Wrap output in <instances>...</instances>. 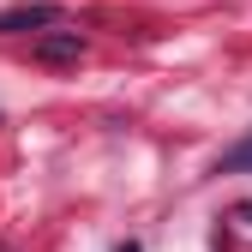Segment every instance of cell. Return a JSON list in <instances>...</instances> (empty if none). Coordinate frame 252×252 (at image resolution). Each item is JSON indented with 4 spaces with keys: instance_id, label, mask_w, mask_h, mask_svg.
I'll use <instances>...</instances> for the list:
<instances>
[{
    "instance_id": "3",
    "label": "cell",
    "mask_w": 252,
    "mask_h": 252,
    "mask_svg": "<svg viewBox=\"0 0 252 252\" xmlns=\"http://www.w3.org/2000/svg\"><path fill=\"white\" fill-rule=\"evenodd\" d=\"M216 174H252V138H240L234 150H222V162H216Z\"/></svg>"
},
{
    "instance_id": "5",
    "label": "cell",
    "mask_w": 252,
    "mask_h": 252,
    "mask_svg": "<svg viewBox=\"0 0 252 252\" xmlns=\"http://www.w3.org/2000/svg\"><path fill=\"white\" fill-rule=\"evenodd\" d=\"M120 252H144V246H138V240H126V246H120Z\"/></svg>"
},
{
    "instance_id": "1",
    "label": "cell",
    "mask_w": 252,
    "mask_h": 252,
    "mask_svg": "<svg viewBox=\"0 0 252 252\" xmlns=\"http://www.w3.org/2000/svg\"><path fill=\"white\" fill-rule=\"evenodd\" d=\"M66 24V12L48 6V0H30V6H6L0 12V36H24V30H54Z\"/></svg>"
},
{
    "instance_id": "2",
    "label": "cell",
    "mask_w": 252,
    "mask_h": 252,
    "mask_svg": "<svg viewBox=\"0 0 252 252\" xmlns=\"http://www.w3.org/2000/svg\"><path fill=\"white\" fill-rule=\"evenodd\" d=\"M84 54V36H78V30H42V36H36V60H42V66H72V60Z\"/></svg>"
},
{
    "instance_id": "4",
    "label": "cell",
    "mask_w": 252,
    "mask_h": 252,
    "mask_svg": "<svg viewBox=\"0 0 252 252\" xmlns=\"http://www.w3.org/2000/svg\"><path fill=\"white\" fill-rule=\"evenodd\" d=\"M234 216H246V222H252V204H234Z\"/></svg>"
}]
</instances>
